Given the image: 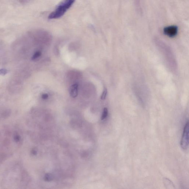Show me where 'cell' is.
Masks as SVG:
<instances>
[{
  "mask_svg": "<svg viewBox=\"0 0 189 189\" xmlns=\"http://www.w3.org/2000/svg\"><path fill=\"white\" fill-rule=\"evenodd\" d=\"M107 93V89H106V88H105L104 91H103V93H102V95H101V99L104 100L105 99Z\"/></svg>",
  "mask_w": 189,
  "mask_h": 189,
  "instance_id": "9",
  "label": "cell"
},
{
  "mask_svg": "<svg viewBox=\"0 0 189 189\" xmlns=\"http://www.w3.org/2000/svg\"><path fill=\"white\" fill-rule=\"evenodd\" d=\"M18 3L21 5H25L30 2L31 0H15Z\"/></svg>",
  "mask_w": 189,
  "mask_h": 189,
  "instance_id": "6",
  "label": "cell"
},
{
  "mask_svg": "<svg viewBox=\"0 0 189 189\" xmlns=\"http://www.w3.org/2000/svg\"><path fill=\"white\" fill-rule=\"evenodd\" d=\"M189 121H188L185 125L181 141V146L184 150H187L189 145Z\"/></svg>",
  "mask_w": 189,
  "mask_h": 189,
  "instance_id": "2",
  "label": "cell"
},
{
  "mask_svg": "<svg viewBox=\"0 0 189 189\" xmlns=\"http://www.w3.org/2000/svg\"><path fill=\"white\" fill-rule=\"evenodd\" d=\"M178 31V28L175 25L168 26L164 27L163 32L165 35L170 38H173L177 35Z\"/></svg>",
  "mask_w": 189,
  "mask_h": 189,
  "instance_id": "3",
  "label": "cell"
},
{
  "mask_svg": "<svg viewBox=\"0 0 189 189\" xmlns=\"http://www.w3.org/2000/svg\"><path fill=\"white\" fill-rule=\"evenodd\" d=\"M48 97V95L47 93H45V94H43L42 95V99H47Z\"/></svg>",
  "mask_w": 189,
  "mask_h": 189,
  "instance_id": "10",
  "label": "cell"
},
{
  "mask_svg": "<svg viewBox=\"0 0 189 189\" xmlns=\"http://www.w3.org/2000/svg\"><path fill=\"white\" fill-rule=\"evenodd\" d=\"M41 53L40 52L38 51L34 53V54L33 55L32 57V59L33 60H34L36 59H37L38 58L40 57L41 55Z\"/></svg>",
  "mask_w": 189,
  "mask_h": 189,
  "instance_id": "8",
  "label": "cell"
},
{
  "mask_svg": "<svg viewBox=\"0 0 189 189\" xmlns=\"http://www.w3.org/2000/svg\"><path fill=\"white\" fill-rule=\"evenodd\" d=\"M107 115H108V110H107V108L105 107L104 109V111H103V113H102V117H101V119L103 120L106 119V118L107 117Z\"/></svg>",
  "mask_w": 189,
  "mask_h": 189,
  "instance_id": "5",
  "label": "cell"
},
{
  "mask_svg": "<svg viewBox=\"0 0 189 189\" xmlns=\"http://www.w3.org/2000/svg\"><path fill=\"white\" fill-rule=\"evenodd\" d=\"M53 176L52 175L50 174H46L45 177V180L47 181H50L53 180Z\"/></svg>",
  "mask_w": 189,
  "mask_h": 189,
  "instance_id": "7",
  "label": "cell"
},
{
  "mask_svg": "<svg viewBox=\"0 0 189 189\" xmlns=\"http://www.w3.org/2000/svg\"><path fill=\"white\" fill-rule=\"evenodd\" d=\"M78 85L77 83H75L72 85L70 87V94L72 97H76L78 95Z\"/></svg>",
  "mask_w": 189,
  "mask_h": 189,
  "instance_id": "4",
  "label": "cell"
},
{
  "mask_svg": "<svg viewBox=\"0 0 189 189\" xmlns=\"http://www.w3.org/2000/svg\"><path fill=\"white\" fill-rule=\"evenodd\" d=\"M75 1L76 0H63L58 5L55 9L50 14L48 19H55L61 17L73 5Z\"/></svg>",
  "mask_w": 189,
  "mask_h": 189,
  "instance_id": "1",
  "label": "cell"
}]
</instances>
